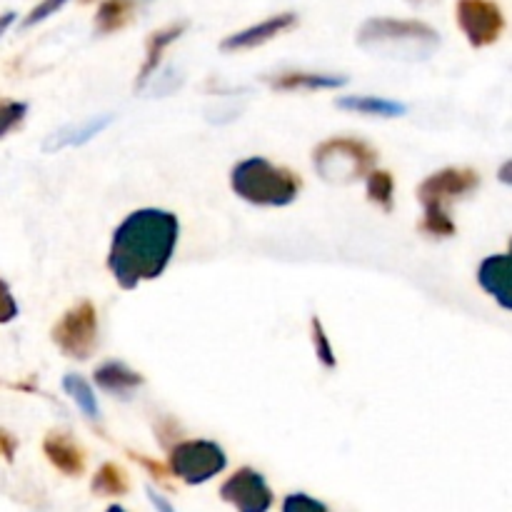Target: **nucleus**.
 <instances>
[{
    "mask_svg": "<svg viewBox=\"0 0 512 512\" xmlns=\"http://www.w3.org/2000/svg\"><path fill=\"white\" fill-rule=\"evenodd\" d=\"M65 358L88 360L98 345V310L90 300H80L65 310L50 333Z\"/></svg>",
    "mask_w": 512,
    "mask_h": 512,
    "instance_id": "obj_5",
    "label": "nucleus"
},
{
    "mask_svg": "<svg viewBox=\"0 0 512 512\" xmlns=\"http://www.w3.org/2000/svg\"><path fill=\"white\" fill-rule=\"evenodd\" d=\"M180 223L173 213L143 208L130 213L115 228L108 253V270L123 290L138 288L143 280L165 273L178 245Z\"/></svg>",
    "mask_w": 512,
    "mask_h": 512,
    "instance_id": "obj_1",
    "label": "nucleus"
},
{
    "mask_svg": "<svg viewBox=\"0 0 512 512\" xmlns=\"http://www.w3.org/2000/svg\"><path fill=\"white\" fill-rule=\"evenodd\" d=\"M298 173L265 158H245L230 173V188L245 203L260 205V208H285L295 203L300 193Z\"/></svg>",
    "mask_w": 512,
    "mask_h": 512,
    "instance_id": "obj_2",
    "label": "nucleus"
},
{
    "mask_svg": "<svg viewBox=\"0 0 512 512\" xmlns=\"http://www.w3.org/2000/svg\"><path fill=\"white\" fill-rule=\"evenodd\" d=\"M358 45L388 58L425 60L438 50L440 35L420 20L373 18L360 28Z\"/></svg>",
    "mask_w": 512,
    "mask_h": 512,
    "instance_id": "obj_3",
    "label": "nucleus"
},
{
    "mask_svg": "<svg viewBox=\"0 0 512 512\" xmlns=\"http://www.w3.org/2000/svg\"><path fill=\"white\" fill-rule=\"evenodd\" d=\"M228 458L213 440H183L170 448L168 468L185 485H203L223 473Z\"/></svg>",
    "mask_w": 512,
    "mask_h": 512,
    "instance_id": "obj_6",
    "label": "nucleus"
},
{
    "mask_svg": "<svg viewBox=\"0 0 512 512\" xmlns=\"http://www.w3.org/2000/svg\"><path fill=\"white\" fill-rule=\"evenodd\" d=\"M478 283L485 293L493 295V298L498 300L500 308L510 310L512 308L510 255L500 253V255H490V258H485L483 263H480V270H478Z\"/></svg>",
    "mask_w": 512,
    "mask_h": 512,
    "instance_id": "obj_12",
    "label": "nucleus"
},
{
    "mask_svg": "<svg viewBox=\"0 0 512 512\" xmlns=\"http://www.w3.org/2000/svg\"><path fill=\"white\" fill-rule=\"evenodd\" d=\"M220 498L238 512H268L273 508V490L253 468H240L220 485Z\"/></svg>",
    "mask_w": 512,
    "mask_h": 512,
    "instance_id": "obj_9",
    "label": "nucleus"
},
{
    "mask_svg": "<svg viewBox=\"0 0 512 512\" xmlns=\"http://www.w3.org/2000/svg\"><path fill=\"white\" fill-rule=\"evenodd\" d=\"M93 380L100 390L113 395H128L145 383L143 375L130 370L128 365L118 363V360H108V363L100 365V368L95 370Z\"/></svg>",
    "mask_w": 512,
    "mask_h": 512,
    "instance_id": "obj_16",
    "label": "nucleus"
},
{
    "mask_svg": "<svg viewBox=\"0 0 512 512\" xmlns=\"http://www.w3.org/2000/svg\"><path fill=\"white\" fill-rule=\"evenodd\" d=\"M378 153L365 140L333 138L315 148L313 165L325 183L348 185L365 178L375 168Z\"/></svg>",
    "mask_w": 512,
    "mask_h": 512,
    "instance_id": "obj_4",
    "label": "nucleus"
},
{
    "mask_svg": "<svg viewBox=\"0 0 512 512\" xmlns=\"http://www.w3.org/2000/svg\"><path fill=\"white\" fill-rule=\"evenodd\" d=\"M185 28H188V23H175V25H168V28L155 30V33L150 35L148 45H145V63H143V68H140L135 88L140 90L150 78H153V73L158 70V65H160V60H163V53L168 50V45L175 43V40L185 33Z\"/></svg>",
    "mask_w": 512,
    "mask_h": 512,
    "instance_id": "obj_15",
    "label": "nucleus"
},
{
    "mask_svg": "<svg viewBox=\"0 0 512 512\" xmlns=\"http://www.w3.org/2000/svg\"><path fill=\"white\" fill-rule=\"evenodd\" d=\"M13 20H15V13H5V15H0V35H3L5 30L10 28V25H13Z\"/></svg>",
    "mask_w": 512,
    "mask_h": 512,
    "instance_id": "obj_30",
    "label": "nucleus"
},
{
    "mask_svg": "<svg viewBox=\"0 0 512 512\" xmlns=\"http://www.w3.org/2000/svg\"><path fill=\"white\" fill-rule=\"evenodd\" d=\"M340 110H353L360 115H375V118H400L408 113V105L398 103V100L375 98V95H343L338 98Z\"/></svg>",
    "mask_w": 512,
    "mask_h": 512,
    "instance_id": "obj_17",
    "label": "nucleus"
},
{
    "mask_svg": "<svg viewBox=\"0 0 512 512\" xmlns=\"http://www.w3.org/2000/svg\"><path fill=\"white\" fill-rule=\"evenodd\" d=\"M28 115V105L20 100H0V138L18 128L23 118Z\"/></svg>",
    "mask_w": 512,
    "mask_h": 512,
    "instance_id": "obj_23",
    "label": "nucleus"
},
{
    "mask_svg": "<svg viewBox=\"0 0 512 512\" xmlns=\"http://www.w3.org/2000/svg\"><path fill=\"white\" fill-rule=\"evenodd\" d=\"M135 18V0H103L95 13V30L110 35L123 30Z\"/></svg>",
    "mask_w": 512,
    "mask_h": 512,
    "instance_id": "obj_18",
    "label": "nucleus"
},
{
    "mask_svg": "<svg viewBox=\"0 0 512 512\" xmlns=\"http://www.w3.org/2000/svg\"><path fill=\"white\" fill-rule=\"evenodd\" d=\"M365 180H368V198L373 200L375 205H380L385 213L393 210V195H395L393 175H390L388 170L373 168L368 175H365Z\"/></svg>",
    "mask_w": 512,
    "mask_h": 512,
    "instance_id": "obj_21",
    "label": "nucleus"
},
{
    "mask_svg": "<svg viewBox=\"0 0 512 512\" xmlns=\"http://www.w3.org/2000/svg\"><path fill=\"white\" fill-rule=\"evenodd\" d=\"M510 163H505V168H503V180H505V183H510Z\"/></svg>",
    "mask_w": 512,
    "mask_h": 512,
    "instance_id": "obj_31",
    "label": "nucleus"
},
{
    "mask_svg": "<svg viewBox=\"0 0 512 512\" xmlns=\"http://www.w3.org/2000/svg\"><path fill=\"white\" fill-rule=\"evenodd\" d=\"M128 488H130L128 475H125V470L115 463L100 465V470L95 473V478H93V493L103 495V498L125 495L128 493Z\"/></svg>",
    "mask_w": 512,
    "mask_h": 512,
    "instance_id": "obj_19",
    "label": "nucleus"
},
{
    "mask_svg": "<svg viewBox=\"0 0 512 512\" xmlns=\"http://www.w3.org/2000/svg\"><path fill=\"white\" fill-rule=\"evenodd\" d=\"M455 15L473 48H488L498 43L505 30V15L493 0H458Z\"/></svg>",
    "mask_w": 512,
    "mask_h": 512,
    "instance_id": "obj_7",
    "label": "nucleus"
},
{
    "mask_svg": "<svg viewBox=\"0 0 512 512\" xmlns=\"http://www.w3.org/2000/svg\"><path fill=\"white\" fill-rule=\"evenodd\" d=\"M310 333H313V348H315V355H318L320 363H323L325 368H335V365H338V360H335L333 345H330L328 333H325L320 318L310 320Z\"/></svg>",
    "mask_w": 512,
    "mask_h": 512,
    "instance_id": "obj_24",
    "label": "nucleus"
},
{
    "mask_svg": "<svg viewBox=\"0 0 512 512\" xmlns=\"http://www.w3.org/2000/svg\"><path fill=\"white\" fill-rule=\"evenodd\" d=\"M148 498H150V503H153L155 508H158V512H175V510H173V505H170L168 500L163 498V495L155 493L153 488H148Z\"/></svg>",
    "mask_w": 512,
    "mask_h": 512,
    "instance_id": "obj_29",
    "label": "nucleus"
},
{
    "mask_svg": "<svg viewBox=\"0 0 512 512\" xmlns=\"http://www.w3.org/2000/svg\"><path fill=\"white\" fill-rule=\"evenodd\" d=\"M15 318H18V303H15L13 293H10V285L0 278V325L10 323Z\"/></svg>",
    "mask_w": 512,
    "mask_h": 512,
    "instance_id": "obj_27",
    "label": "nucleus"
},
{
    "mask_svg": "<svg viewBox=\"0 0 512 512\" xmlns=\"http://www.w3.org/2000/svg\"><path fill=\"white\" fill-rule=\"evenodd\" d=\"M63 390L70 395V398L78 403V408L88 415L90 420H98L100 418V408H98V400H95L93 388L85 378L80 375H65L63 378Z\"/></svg>",
    "mask_w": 512,
    "mask_h": 512,
    "instance_id": "obj_20",
    "label": "nucleus"
},
{
    "mask_svg": "<svg viewBox=\"0 0 512 512\" xmlns=\"http://www.w3.org/2000/svg\"><path fill=\"white\" fill-rule=\"evenodd\" d=\"M0 455H3L8 463L15 455V438L10 433H5V430H0Z\"/></svg>",
    "mask_w": 512,
    "mask_h": 512,
    "instance_id": "obj_28",
    "label": "nucleus"
},
{
    "mask_svg": "<svg viewBox=\"0 0 512 512\" xmlns=\"http://www.w3.org/2000/svg\"><path fill=\"white\" fill-rule=\"evenodd\" d=\"M115 115L103 113V115H93V118L83 120V123H75V125H65V128L55 130L45 138L43 150L45 153H58V150L65 148H78V145H85L88 140H93L95 135L103 133L110 123H113Z\"/></svg>",
    "mask_w": 512,
    "mask_h": 512,
    "instance_id": "obj_11",
    "label": "nucleus"
},
{
    "mask_svg": "<svg viewBox=\"0 0 512 512\" xmlns=\"http://www.w3.org/2000/svg\"><path fill=\"white\" fill-rule=\"evenodd\" d=\"M65 3H68V0H43V3H38L33 10H30L28 18L23 20V28H33V25L43 23L45 18H50L53 13H58Z\"/></svg>",
    "mask_w": 512,
    "mask_h": 512,
    "instance_id": "obj_26",
    "label": "nucleus"
},
{
    "mask_svg": "<svg viewBox=\"0 0 512 512\" xmlns=\"http://www.w3.org/2000/svg\"><path fill=\"white\" fill-rule=\"evenodd\" d=\"M295 23H298L295 13L273 15V18L263 20V23L250 25V28L240 30V33L228 35V38H225L223 43H220V50H223V53H235V50L258 48V45H263V43H268V40H273V38H278V35H283L285 30L295 28Z\"/></svg>",
    "mask_w": 512,
    "mask_h": 512,
    "instance_id": "obj_10",
    "label": "nucleus"
},
{
    "mask_svg": "<svg viewBox=\"0 0 512 512\" xmlns=\"http://www.w3.org/2000/svg\"><path fill=\"white\" fill-rule=\"evenodd\" d=\"M408 3H413V5H423V3H430V0H408ZM435 3V0H433Z\"/></svg>",
    "mask_w": 512,
    "mask_h": 512,
    "instance_id": "obj_33",
    "label": "nucleus"
},
{
    "mask_svg": "<svg viewBox=\"0 0 512 512\" xmlns=\"http://www.w3.org/2000/svg\"><path fill=\"white\" fill-rule=\"evenodd\" d=\"M480 185L478 170L443 168L420 183L418 198L425 210H448V203L465 198Z\"/></svg>",
    "mask_w": 512,
    "mask_h": 512,
    "instance_id": "obj_8",
    "label": "nucleus"
},
{
    "mask_svg": "<svg viewBox=\"0 0 512 512\" xmlns=\"http://www.w3.org/2000/svg\"><path fill=\"white\" fill-rule=\"evenodd\" d=\"M283 512H328L320 500L310 498V495L305 493H293L285 498L283 503Z\"/></svg>",
    "mask_w": 512,
    "mask_h": 512,
    "instance_id": "obj_25",
    "label": "nucleus"
},
{
    "mask_svg": "<svg viewBox=\"0 0 512 512\" xmlns=\"http://www.w3.org/2000/svg\"><path fill=\"white\" fill-rule=\"evenodd\" d=\"M420 230L430 238H450V235H455V223L448 210H425Z\"/></svg>",
    "mask_w": 512,
    "mask_h": 512,
    "instance_id": "obj_22",
    "label": "nucleus"
},
{
    "mask_svg": "<svg viewBox=\"0 0 512 512\" xmlns=\"http://www.w3.org/2000/svg\"><path fill=\"white\" fill-rule=\"evenodd\" d=\"M270 88L275 90H335L348 85L345 75H328V73H300V70H290V73H278L268 78Z\"/></svg>",
    "mask_w": 512,
    "mask_h": 512,
    "instance_id": "obj_14",
    "label": "nucleus"
},
{
    "mask_svg": "<svg viewBox=\"0 0 512 512\" xmlns=\"http://www.w3.org/2000/svg\"><path fill=\"white\" fill-rule=\"evenodd\" d=\"M45 458L55 465L63 475L80 478L85 470V455L80 445L65 433H48L43 440Z\"/></svg>",
    "mask_w": 512,
    "mask_h": 512,
    "instance_id": "obj_13",
    "label": "nucleus"
},
{
    "mask_svg": "<svg viewBox=\"0 0 512 512\" xmlns=\"http://www.w3.org/2000/svg\"><path fill=\"white\" fill-rule=\"evenodd\" d=\"M105 512H125L123 508H120V505H110V508L108 510H105Z\"/></svg>",
    "mask_w": 512,
    "mask_h": 512,
    "instance_id": "obj_32",
    "label": "nucleus"
}]
</instances>
